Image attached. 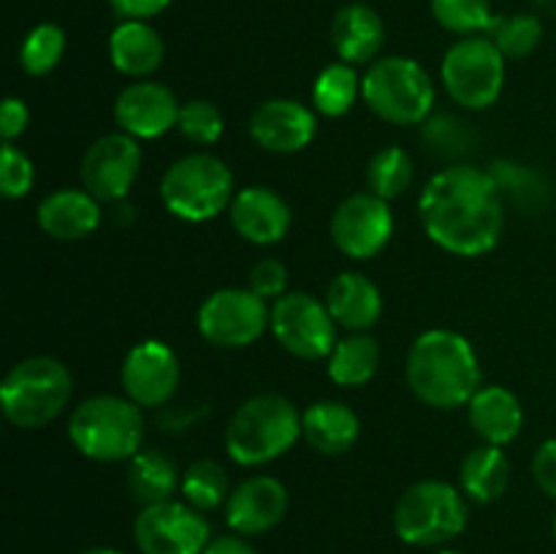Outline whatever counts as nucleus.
<instances>
[{
	"instance_id": "f257e3e1",
	"label": "nucleus",
	"mask_w": 556,
	"mask_h": 554,
	"mask_svg": "<svg viewBox=\"0 0 556 554\" xmlns=\"http://www.w3.org/2000/svg\"><path fill=\"white\" fill-rule=\"evenodd\" d=\"M418 221L445 253L476 259L497 248L503 237L505 196L492 172L454 163L424 185Z\"/></svg>"
},
{
	"instance_id": "f03ea898",
	"label": "nucleus",
	"mask_w": 556,
	"mask_h": 554,
	"mask_svg": "<svg viewBox=\"0 0 556 554\" xmlns=\"http://www.w3.org/2000/svg\"><path fill=\"white\" fill-rule=\"evenodd\" d=\"M407 386L429 407L451 411L481 389V364L459 331L429 329L416 337L405 362Z\"/></svg>"
},
{
	"instance_id": "7ed1b4c3",
	"label": "nucleus",
	"mask_w": 556,
	"mask_h": 554,
	"mask_svg": "<svg viewBox=\"0 0 556 554\" xmlns=\"http://www.w3.org/2000/svg\"><path fill=\"white\" fill-rule=\"evenodd\" d=\"M302 438V413L288 396L266 391L244 400L226 424V454L242 467H258L288 454Z\"/></svg>"
},
{
	"instance_id": "20e7f679",
	"label": "nucleus",
	"mask_w": 556,
	"mask_h": 554,
	"mask_svg": "<svg viewBox=\"0 0 556 554\" xmlns=\"http://www.w3.org/2000/svg\"><path fill=\"white\" fill-rule=\"evenodd\" d=\"M144 407L128 396L96 394L68 416V438L92 462H130L144 449Z\"/></svg>"
},
{
	"instance_id": "39448f33",
	"label": "nucleus",
	"mask_w": 556,
	"mask_h": 554,
	"mask_svg": "<svg viewBox=\"0 0 556 554\" xmlns=\"http://www.w3.org/2000/svg\"><path fill=\"white\" fill-rule=\"evenodd\" d=\"M71 391H74V378L60 358H22L0 383V411L5 421L20 429L47 427L65 411Z\"/></svg>"
},
{
	"instance_id": "423d86ee",
	"label": "nucleus",
	"mask_w": 556,
	"mask_h": 554,
	"mask_svg": "<svg viewBox=\"0 0 556 554\" xmlns=\"http://www.w3.org/2000/svg\"><path fill=\"white\" fill-rule=\"evenodd\" d=\"M362 98L391 125H424L434 109V81L418 60L389 54L362 76Z\"/></svg>"
},
{
	"instance_id": "0eeeda50",
	"label": "nucleus",
	"mask_w": 556,
	"mask_h": 554,
	"mask_svg": "<svg viewBox=\"0 0 556 554\" xmlns=\"http://www.w3.org/2000/svg\"><path fill=\"white\" fill-rule=\"evenodd\" d=\"M233 174L212 152H190L174 161L161 177V201L174 217L206 223L233 201Z\"/></svg>"
},
{
	"instance_id": "6e6552de",
	"label": "nucleus",
	"mask_w": 556,
	"mask_h": 554,
	"mask_svg": "<svg viewBox=\"0 0 556 554\" xmlns=\"http://www.w3.org/2000/svg\"><path fill=\"white\" fill-rule=\"evenodd\" d=\"M467 527L465 492L454 483L427 478L402 492L394 508V530L410 546H443Z\"/></svg>"
},
{
	"instance_id": "1a4fd4ad",
	"label": "nucleus",
	"mask_w": 556,
	"mask_h": 554,
	"mask_svg": "<svg viewBox=\"0 0 556 554\" xmlns=\"http://www.w3.org/2000/svg\"><path fill=\"white\" fill-rule=\"evenodd\" d=\"M440 76L459 106L481 112L497 103L505 87V54L489 36H467L451 43Z\"/></svg>"
},
{
	"instance_id": "9d476101",
	"label": "nucleus",
	"mask_w": 556,
	"mask_h": 554,
	"mask_svg": "<svg viewBox=\"0 0 556 554\" xmlns=\"http://www.w3.org/2000/svg\"><path fill=\"white\" fill-rule=\"evenodd\" d=\"M269 329L291 356L304 362L329 358L337 345V320L331 318L326 302L313 293L291 291L275 299L269 313Z\"/></svg>"
},
{
	"instance_id": "9b49d317",
	"label": "nucleus",
	"mask_w": 556,
	"mask_h": 554,
	"mask_svg": "<svg viewBox=\"0 0 556 554\" xmlns=\"http://www.w3.org/2000/svg\"><path fill=\"white\" fill-rule=\"evenodd\" d=\"M134 541L141 554H204L212 541V527L206 516L185 500H163L139 511Z\"/></svg>"
},
{
	"instance_id": "f8f14e48",
	"label": "nucleus",
	"mask_w": 556,
	"mask_h": 554,
	"mask_svg": "<svg viewBox=\"0 0 556 554\" xmlns=\"http://www.w3.org/2000/svg\"><path fill=\"white\" fill-rule=\"evenodd\" d=\"M271 307L250 288H220L201 302L195 326L217 348H248L269 326Z\"/></svg>"
},
{
	"instance_id": "ddd939ff",
	"label": "nucleus",
	"mask_w": 556,
	"mask_h": 554,
	"mask_svg": "<svg viewBox=\"0 0 556 554\" xmlns=\"http://www.w3.org/2000/svg\"><path fill=\"white\" fill-rule=\"evenodd\" d=\"M329 231L331 242L342 255L353 261H367L375 259L391 242L394 215H391L389 201L364 190V193H353L337 204Z\"/></svg>"
},
{
	"instance_id": "4468645a",
	"label": "nucleus",
	"mask_w": 556,
	"mask_h": 554,
	"mask_svg": "<svg viewBox=\"0 0 556 554\" xmlns=\"http://www.w3.org/2000/svg\"><path fill=\"white\" fill-rule=\"evenodd\" d=\"M139 172H141L139 139L123 134V130L103 134L101 139L92 141V144L87 147L79 166L81 188H85L87 193L96 196L98 201H109V204L125 201V196H128V190L134 188Z\"/></svg>"
},
{
	"instance_id": "2eb2a0df",
	"label": "nucleus",
	"mask_w": 556,
	"mask_h": 554,
	"mask_svg": "<svg viewBox=\"0 0 556 554\" xmlns=\"http://www.w3.org/2000/svg\"><path fill=\"white\" fill-rule=\"evenodd\" d=\"M123 394L139 407H163L179 386V358L163 340H141L125 353Z\"/></svg>"
},
{
	"instance_id": "dca6fc26",
	"label": "nucleus",
	"mask_w": 556,
	"mask_h": 554,
	"mask_svg": "<svg viewBox=\"0 0 556 554\" xmlns=\"http://www.w3.org/2000/svg\"><path fill=\"white\" fill-rule=\"evenodd\" d=\"M179 106L174 90L152 79H136L114 101V123L134 139H161L177 128Z\"/></svg>"
},
{
	"instance_id": "f3484780",
	"label": "nucleus",
	"mask_w": 556,
	"mask_h": 554,
	"mask_svg": "<svg viewBox=\"0 0 556 554\" xmlns=\"http://www.w3.org/2000/svg\"><path fill=\"white\" fill-rule=\"evenodd\" d=\"M250 136L255 144L275 155H293L313 144L318 119L313 109L293 98H271L250 114Z\"/></svg>"
},
{
	"instance_id": "a211bd4d",
	"label": "nucleus",
	"mask_w": 556,
	"mask_h": 554,
	"mask_svg": "<svg viewBox=\"0 0 556 554\" xmlns=\"http://www.w3.org/2000/svg\"><path fill=\"white\" fill-rule=\"evenodd\" d=\"M288 514V489L275 476H250L231 489L226 521L237 536H261L280 525Z\"/></svg>"
},
{
	"instance_id": "6ab92c4d",
	"label": "nucleus",
	"mask_w": 556,
	"mask_h": 554,
	"mask_svg": "<svg viewBox=\"0 0 556 554\" xmlns=\"http://www.w3.org/2000/svg\"><path fill=\"white\" fill-rule=\"evenodd\" d=\"M228 217L239 237L261 244V248L282 242L291 228L288 201L277 190L264 188V185H250V188L239 190L228 206Z\"/></svg>"
},
{
	"instance_id": "aec40b11",
	"label": "nucleus",
	"mask_w": 556,
	"mask_h": 554,
	"mask_svg": "<svg viewBox=\"0 0 556 554\" xmlns=\"http://www.w3.org/2000/svg\"><path fill=\"white\" fill-rule=\"evenodd\" d=\"M38 228L60 242H79L101 226V201L85 188H58L38 204Z\"/></svg>"
},
{
	"instance_id": "412c9836",
	"label": "nucleus",
	"mask_w": 556,
	"mask_h": 554,
	"mask_svg": "<svg viewBox=\"0 0 556 554\" xmlns=\"http://www.w3.org/2000/svg\"><path fill=\"white\" fill-rule=\"evenodd\" d=\"M386 41V25L372 5L348 3L331 20V47L348 65H364L378 58Z\"/></svg>"
},
{
	"instance_id": "4be33fe9",
	"label": "nucleus",
	"mask_w": 556,
	"mask_h": 554,
	"mask_svg": "<svg viewBox=\"0 0 556 554\" xmlns=\"http://www.w3.org/2000/svg\"><path fill=\"white\" fill-rule=\"evenodd\" d=\"M467 418L478 438L489 445H508L525 427V407L505 386H481L467 402Z\"/></svg>"
},
{
	"instance_id": "5701e85b",
	"label": "nucleus",
	"mask_w": 556,
	"mask_h": 554,
	"mask_svg": "<svg viewBox=\"0 0 556 554\" xmlns=\"http://www.w3.org/2000/svg\"><path fill=\"white\" fill-rule=\"evenodd\" d=\"M326 307L342 329L367 331L383 315V297L362 272H340L326 288Z\"/></svg>"
},
{
	"instance_id": "b1692460",
	"label": "nucleus",
	"mask_w": 556,
	"mask_h": 554,
	"mask_svg": "<svg viewBox=\"0 0 556 554\" xmlns=\"http://www.w3.org/2000/svg\"><path fill=\"white\" fill-rule=\"evenodd\" d=\"M166 58V47L155 27L147 20H123L109 36V60L130 79H147Z\"/></svg>"
},
{
	"instance_id": "393cba45",
	"label": "nucleus",
	"mask_w": 556,
	"mask_h": 554,
	"mask_svg": "<svg viewBox=\"0 0 556 554\" xmlns=\"http://www.w3.org/2000/svg\"><path fill=\"white\" fill-rule=\"evenodd\" d=\"M358 432H362V421L345 402L320 400L302 413V438L318 454H345L356 445Z\"/></svg>"
},
{
	"instance_id": "a878e982",
	"label": "nucleus",
	"mask_w": 556,
	"mask_h": 554,
	"mask_svg": "<svg viewBox=\"0 0 556 554\" xmlns=\"http://www.w3.org/2000/svg\"><path fill=\"white\" fill-rule=\"evenodd\" d=\"M128 492L136 503L144 505L163 503V500H174V492L182 483L177 465L172 456L161 449H141L134 459L128 462Z\"/></svg>"
},
{
	"instance_id": "bb28decb",
	"label": "nucleus",
	"mask_w": 556,
	"mask_h": 554,
	"mask_svg": "<svg viewBox=\"0 0 556 554\" xmlns=\"http://www.w3.org/2000/svg\"><path fill=\"white\" fill-rule=\"evenodd\" d=\"M510 483V462L500 445H476L459 465V487L476 503L503 498Z\"/></svg>"
},
{
	"instance_id": "cd10ccee",
	"label": "nucleus",
	"mask_w": 556,
	"mask_h": 554,
	"mask_svg": "<svg viewBox=\"0 0 556 554\" xmlns=\"http://www.w3.org/2000/svg\"><path fill=\"white\" fill-rule=\"evenodd\" d=\"M329 378L337 386L356 389V386L369 383L380 367V345L364 331H351L348 337L337 340L334 351L326 358Z\"/></svg>"
},
{
	"instance_id": "c85d7f7f",
	"label": "nucleus",
	"mask_w": 556,
	"mask_h": 554,
	"mask_svg": "<svg viewBox=\"0 0 556 554\" xmlns=\"http://www.w3.org/2000/svg\"><path fill=\"white\" fill-rule=\"evenodd\" d=\"M362 96V79L356 68L348 63H331L318 74L313 85L315 112L324 117H342L353 109L356 98Z\"/></svg>"
},
{
	"instance_id": "c756f323",
	"label": "nucleus",
	"mask_w": 556,
	"mask_h": 554,
	"mask_svg": "<svg viewBox=\"0 0 556 554\" xmlns=\"http://www.w3.org/2000/svg\"><path fill=\"white\" fill-rule=\"evenodd\" d=\"M489 172L497 179L503 196H510V201L521 206V210L538 212L552 201V185L532 166H521V163L514 161H497Z\"/></svg>"
},
{
	"instance_id": "7c9ffc66",
	"label": "nucleus",
	"mask_w": 556,
	"mask_h": 554,
	"mask_svg": "<svg viewBox=\"0 0 556 554\" xmlns=\"http://www.w3.org/2000/svg\"><path fill=\"white\" fill-rule=\"evenodd\" d=\"M185 503L199 508L201 514L215 511L226 505L231 487H228V473L215 459H195L182 473V483H179Z\"/></svg>"
},
{
	"instance_id": "2f4dec72",
	"label": "nucleus",
	"mask_w": 556,
	"mask_h": 554,
	"mask_svg": "<svg viewBox=\"0 0 556 554\" xmlns=\"http://www.w3.org/2000/svg\"><path fill=\"white\" fill-rule=\"evenodd\" d=\"M413 158L402 147H383L375 152L367 163V185L369 193L380 196L386 201H394L410 188L413 182Z\"/></svg>"
},
{
	"instance_id": "473e14b6",
	"label": "nucleus",
	"mask_w": 556,
	"mask_h": 554,
	"mask_svg": "<svg viewBox=\"0 0 556 554\" xmlns=\"http://www.w3.org/2000/svg\"><path fill=\"white\" fill-rule=\"evenodd\" d=\"M65 54V30L54 22H41L25 36L20 47V65L30 76H47Z\"/></svg>"
},
{
	"instance_id": "72a5a7b5",
	"label": "nucleus",
	"mask_w": 556,
	"mask_h": 554,
	"mask_svg": "<svg viewBox=\"0 0 556 554\" xmlns=\"http://www.w3.org/2000/svg\"><path fill=\"white\" fill-rule=\"evenodd\" d=\"M500 52L510 60H521L538 49L543 38V25L538 16L532 14H510V16H494L492 27L486 33Z\"/></svg>"
},
{
	"instance_id": "f704fd0d",
	"label": "nucleus",
	"mask_w": 556,
	"mask_h": 554,
	"mask_svg": "<svg viewBox=\"0 0 556 554\" xmlns=\"http://www.w3.org/2000/svg\"><path fill=\"white\" fill-rule=\"evenodd\" d=\"M440 27L456 36H483L492 27L494 14L489 0H429Z\"/></svg>"
},
{
	"instance_id": "c9c22d12",
	"label": "nucleus",
	"mask_w": 556,
	"mask_h": 554,
	"mask_svg": "<svg viewBox=\"0 0 556 554\" xmlns=\"http://www.w3.org/2000/svg\"><path fill=\"white\" fill-rule=\"evenodd\" d=\"M223 128H226V125H223L220 109L212 101H206V98H193V101L179 106L177 130L190 141V144H215L223 136Z\"/></svg>"
},
{
	"instance_id": "e433bc0d",
	"label": "nucleus",
	"mask_w": 556,
	"mask_h": 554,
	"mask_svg": "<svg viewBox=\"0 0 556 554\" xmlns=\"http://www.w3.org/2000/svg\"><path fill=\"white\" fill-rule=\"evenodd\" d=\"M470 130L451 114H434L424 123V144L443 158H459L470 150Z\"/></svg>"
},
{
	"instance_id": "4c0bfd02",
	"label": "nucleus",
	"mask_w": 556,
	"mask_h": 554,
	"mask_svg": "<svg viewBox=\"0 0 556 554\" xmlns=\"http://www.w3.org/2000/svg\"><path fill=\"white\" fill-rule=\"evenodd\" d=\"M36 182V168L33 161L14 144V141H3L0 150V193L5 199H25Z\"/></svg>"
},
{
	"instance_id": "58836bf2",
	"label": "nucleus",
	"mask_w": 556,
	"mask_h": 554,
	"mask_svg": "<svg viewBox=\"0 0 556 554\" xmlns=\"http://www.w3.org/2000/svg\"><path fill=\"white\" fill-rule=\"evenodd\" d=\"M288 286V269L277 259L255 261L250 269V291L258 293L261 299H280Z\"/></svg>"
},
{
	"instance_id": "ea45409f",
	"label": "nucleus",
	"mask_w": 556,
	"mask_h": 554,
	"mask_svg": "<svg viewBox=\"0 0 556 554\" xmlns=\"http://www.w3.org/2000/svg\"><path fill=\"white\" fill-rule=\"evenodd\" d=\"M532 478L538 487L556 500V438L543 440L532 456Z\"/></svg>"
},
{
	"instance_id": "a19ab883",
	"label": "nucleus",
	"mask_w": 556,
	"mask_h": 554,
	"mask_svg": "<svg viewBox=\"0 0 556 554\" xmlns=\"http://www.w3.org/2000/svg\"><path fill=\"white\" fill-rule=\"evenodd\" d=\"M30 123V112H27V103L22 98L9 96L0 109V136L3 141H14L16 136H22Z\"/></svg>"
},
{
	"instance_id": "79ce46f5",
	"label": "nucleus",
	"mask_w": 556,
	"mask_h": 554,
	"mask_svg": "<svg viewBox=\"0 0 556 554\" xmlns=\"http://www.w3.org/2000/svg\"><path fill=\"white\" fill-rule=\"evenodd\" d=\"M172 3L174 0H109L119 20H152V16L163 14Z\"/></svg>"
},
{
	"instance_id": "37998d69",
	"label": "nucleus",
	"mask_w": 556,
	"mask_h": 554,
	"mask_svg": "<svg viewBox=\"0 0 556 554\" xmlns=\"http://www.w3.org/2000/svg\"><path fill=\"white\" fill-rule=\"evenodd\" d=\"M204 554H258V552H255L253 543H250L248 538L231 532V536L212 538L210 546L204 549Z\"/></svg>"
},
{
	"instance_id": "c03bdc74",
	"label": "nucleus",
	"mask_w": 556,
	"mask_h": 554,
	"mask_svg": "<svg viewBox=\"0 0 556 554\" xmlns=\"http://www.w3.org/2000/svg\"><path fill=\"white\" fill-rule=\"evenodd\" d=\"M81 554H125V552H119V549H112V546H92V549H85Z\"/></svg>"
},
{
	"instance_id": "a18cd8bd",
	"label": "nucleus",
	"mask_w": 556,
	"mask_h": 554,
	"mask_svg": "<svg viewBox=\"0 0 556 554\" xmlns=\"http://www.w3.org/2000/svg\"><path fill=\"white\" fill-rule=\"evenodd\" d=\"M438 554H465V552H456V549H443V552H438Z\"/></svg>"
},
{
	"instance_id": "49530a36",
	"label": "nucleus",
	"mask_w": 556,
	"mask_h": 554,
	"mask_svg": "<svg viewBox=\"0 0 556 554\" xmlns=\"http://www.w3.org/2000/svg\"><path fill=\"white\" fill-rule=\"evenodd\" d=\"M552 530H554V538H556V514H554V521H552Z\"/></svg>"
}]
</instances>
